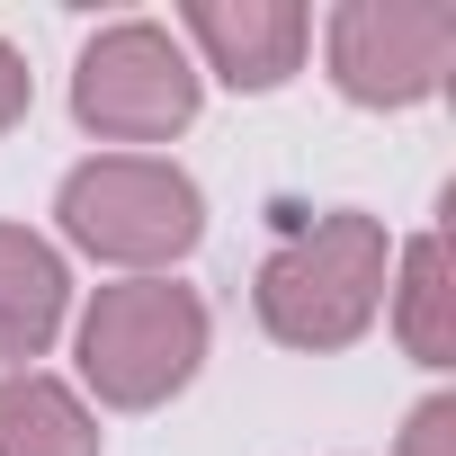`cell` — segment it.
<instances>
[{"label": "cell", "instance_id": "8", "mask_svg": "<svg viewBox=\"0 0 456 456\" xmlns=\"http://www.w3.org/2000/svg\"><path fill=\"white\" fill-rule=\"evenodd\" d=\"M0 456H99V420L72 385L19 367L0 376Z\"/></svg>", "mask_w": 456, "mask_h": 456}, {"label": "cell", "instance_id": "7", "mask_svg": "<svg viewBox=\"0 0 456 456\" xmlns=\"http://www.w3.org/2000/svg\"><path fill=\"white\" fill-rule=\"evenodd\" d=\"M72 314V269L54 242H37L28 224H0V367L45 358Z\"/></svg>", "mask_w": 456, "mask_h": 456}, {"label": "cell", "instance_id": "10", "mask_svg": "<svg viewBox=\"0 0 456 456\" xmlns=\"http://www.w3.org/2000/svg\"><path fill=\"white\" fill-rule=\"evenodd\" d=\"M394 456H456V403L447 394H429L420 411H411V429H403V447Z\"/></svg>", "mask_w": 456, "mask_h": 456}, {"label": "cell", "instance_id": "4", "mask_svg": "<svg viewBox=\"0 0 456 456\" xmlns=\"http://www.w3.org/2000/svg\"><path fill=\"white\" fill-rule=\"evenodd\" d=\"M72 117L99 134V143H170L188 117H197V63L170 28L152 19H117L81 45V72H72Z\"/></svg>", "mask_w": 456, "mask_h": 456}, {"label": "cell", "instance_id": "3", "mask_svg": "<svg viewBox=\"0 0 456 456\" xmlns=\"http://www.w3.org/2000/svg\"><path fill=\"white\" fill-rule=\"evenodd\" d=\"M197 367H206V305H197V287L126 278V287H99L90 296V314H81V385L99 403L152 411Z\"/></svg>", "mask_w": 456, "mask_h": 456}, {"label": "cell", "instance_id": "9", "mask_svg": "<svg viewBox=\"0 0 456 456\" xmlns=\"http://www.w3.org/2000/svg\"><path fill=\"white\" fill-rule=\"evenodd\" d=\"M394 331L420 367H447L456 358V278H447V242L420 233L403 251V287H394Z\"/></svg>", "mask_w": 456, "mask_h": 456}, {"label": "cell", "instance_id": "2", "mask_svg": "<svg viewBox=\"0 0 456 456\" xmlns=\"http://www.w3.org/2000/svg\"><path fill=\"white\" fill-rule=\"evenodd\" d=\"M54 215H63V242L72 251L117 260V269H170L206 233L197 179L179 161H152V152H99V161H81L63 179Z\"/></svg>", "mask_w": 456, "mask_h": 456}, {"label": "cell", "instance_id": "6", "mask_svg": "<svg viewBox=\"0 0 456 456\" xmlns=\"http://www.w3.org/2000/svg\"><path fill=\"white\" fill-rule=\"evenodd\" d=\"M179 28L206 54V72L233 81V90H278L305 63V45H314L305 0H188Z\"/></svg>", "mask_w": 456, "mask_h": 456}, {"label": "cell", "instance_id": "1", "mask_svg": "<svg viewBox=\"0 0 456 456\" xmlns=\"http://www.w3.org/2000/svg\"><path fill=\"white\" fill-rule=\"evenodd\" d=\"M260 331L278 349H349L376 305H385V224L340 206V215H314V224H287V242L260 260Z\"/></svg>", "mask_w": 456, "mask_h": 456}, {"label": "cell", "instance_id": "5", "mask_svg": "<svg viewBox=\"0 0 456 456\" xmlns=\"http://www.w3.org/2000/svg\"><path fill=\"white\" fill-rule=\"evenodd\" d=\"M456 63V10L438 0H340L331 10V81L358 108H420Z\"/></svg>", "mask_w": 456, "mask_h": 456}, {"label": "cell", "instance_id": "11", "mask_svg": "<svg viewBox=\"0 0 456 456\" xmlns=\"http://www.w3.org/2000/svg\"><path fill=\"white\" fill-rule=\"evenodd\" d=\"M19 117H28V63H19L10 37H0V134H10Z\"/></svg>", "mask_w": 456, "mask_h": 456}]
</instances>
